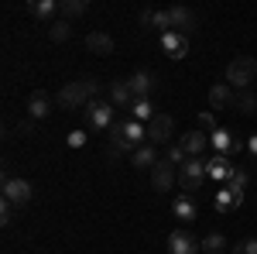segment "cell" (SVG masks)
<instances>
[{
	"label": "cell",
	"mask_w": 257,
	"mask_h": 254,
	"mask_svg": "<svg viewBox=\"0 0 257 254\" xmlns=\"http://www.w3.org/2000/svg\"><path fill=\"white\" fill-rule=\"evenodd\" d=\"M96 90H99V82L93 76L76 79V82H65V86L59 90L55 103H59V107H65V110H79V107H89V103H93Z\"/></svg>",
	"instance_id": "obj_1"
},
{
	"label": "cell",
	"mask_w": 257,
	"mask_h": 254,
	"mask_svg": "<svg viewBox=\"0 0 257 254\" xmlns=\"http://www.w3.org/2000/svg\"><path fill=\"white\" fill-rule=\"evenodd\" d=\"M257 76V59H250V55H240V59H233L230 65H226V82L233 86V90H247L250 82H254Z\"/></svg>",
	"instance_id": "obj_2"
},
{
	"label": "cell",
	"mask_w": 257,
	"mask_h": 254,
	"mask_svg": "<svg viewBox=\"0 0 257 254\" xmlns=\"http://www.w3.org/2000/svg\"><path fill=\"white\" fill-rule=\"evenodd\" d=\"M172 134H175V120L168 117V114H155V120L148 124V144L168 148L172 144Z\"/></svg>",
	"instance_id": "obj_3"
},
{
	"label": "cell",
	"mask_w": 257,
	"mask_h": 254,
	"mask_svg": "<svg viewBox=\"0 0 257 254\" xmlns=\"http://www.w3.org/2000/svg\"><path fill=\"white\" fill-rule=\"evenodd\" d=\"M206 179H209L206 176V158H189L182 165V189L185 193H199Z\"/></svg>",
	"instance_id": "obj_4"
},
{
	"label": "cell",
	"mask_w": 257,
	"mask_h": 254,
	"mask_svg": "<svg viewBox=\"0 0 257 254\" xmlns=\"http://www.w3.org/2000/svg\"><path fill=\"white\" fill-rule=\"evenodd\" d=\"M31 196H35V189H31V182L28 179H4V199L7 203H14V206H24V203H31Z\"/></svg>",
	"instance_id": "obj_5"
},
{
	"label": "cell",
	"mask_w": 257,
	"mask_h": 254,
	"mask_svg": "<svg viewBox=\"0 0 257 254\" xmlns=\"http://www.w3.org/2000/svg\"><path fill=\"white\" fill-rule=\"evenodd\" d=\"M86 117H89V124H93L96 131H110V127H113V103L93 100V103L86 107Z\"/></svg>",
	"instance_id": "obj_6"
},
{
	"label": "cell",
	"mask_w": 257,
	"mask_h": 254,
	"mask_svg": "<svg viewBox=\"0 0 257 254\" xmlns=\"http://www.w3.org/2000/svg\"><path fill=\"white\" fill-rule=\"evenodd\" d=\"M168 251L172 254H199L202 244H199L189 230H172V234H168Z\"/></svg>",
	"instance_id": "obj_7"
},
{
	"label": "cell",
	"mask_w": 257,
	"mask_h": 254,
	"mask_svg": "<svg viewBox=\"0 0 257 254\" xmlns=\"http://www.w3.org/2000/svg\"><path fill=\"white\" fill-rule=\"evenodd\" d=\"M233 172H237V165L230 161V155H213L206 161V176L213 179V182H230Z\"/></svg>",
	"instance_id": "obj_8"
},
{
	"label": "cell",
	"mask_w": 257,
	"mask_h": 254,
	"mask_svg": "<svg viewBox=\"0 0 257 254\" xmlns=\"http://www.w3.org/2000/svg\"><path fill=\"white\" fill-rule=\"evenodd\" d=\"M209 144H213V151L216 155H230V151H240V137H233V131L230 127H216L213 134H209Z\"/></svg>",
	"instance_id": "obj_9"
},
{
	"label": "cell",
	"mask_w": 257,
	"mask_h": 254,
	"mask_svg": "<svg viewBox=\"0 0 257 254\" xmlns=\"http://www.w3.org/2000/svg\"><path fill=\"white\" fill-rule=\"evenodd\" d=\"M161 48H165L168 59H185V55H189V35L165 31V35H161Z\"/></svg>",
	"instance_id": "obj_10"
},
{
	"label": "cell",
	"mask_w": 257,
	"mask_h": 254,
	"mask_svg": "<svg viewBox=\"0 0 257 254\" xmlns=\"http://www.w3.org/2000/svg\"><path fill=\"white\" fill-rule=\"evenodd\" d=\"M155 86H158V79L151 76L148 69H141V72H134V76H131V93H134V100H151Z\"/></svg>",
	"instance_id": "obj_11"
},
{
	"label": "cell",
	"mask_w": 257,
	"mask_h": 254,
	"mask_svg": "<svg viewBox=\"0 0 257 254\" xmlns=\"http://www.w3.org/2000/svg\"><path fill=\"white\" fill-rule=\"evenodd\" d=\"M168 14H172V31H178V35H189V31L196 28V14H192L189 7H182V4L168 7Z\"/></svg>",
	"instance_id": "obj_12"
},
{
	"label": "cell",
	"mask_w": 257,
	"mask_h": 254,
	"mask_svg": "<svg viewBox=\"0 0 257 254\" xmlns=\"http://www.w3.org/2000/svg\"><path fill=\"white\" fill-rule=\"evenodd\" d=\"M233 86L230 82H213V90H209V103H213V110H226V107H233Z\"/></svg>",
	"instance_id": "obj_13"
},
{
	"label": "cell",
	"mask_w": 257,
	"mask_h": 254,
	"mask_svg": "<svg viewBox=\"0 0 257 254\" xmlns=\"http://www.w3.org/2000/svg\"><path fill=\"white\" fill-rule=\"evenodd\" d=\"M172 168H175V165H168L165 158L151 168V186H155L158 193H168V189H172V182H175V172H172Z\"/></svg>",
	"instance_id": "obj_14"
},
{
	"label": "cell",
	"mask_w": 257,
	"mask_h": 254,
	"mask_svg": "<svg viewBox=\"0 0 257 254\" xmlns=\"http://www.w3.org/2000/svg\"><path fill=\"white\" fill-rule=\"evenodd\" d=\"M182 148H185L189 158H202V151L209 148V134L206 131H189V134L182 137Z\"/></svg>",
	"instance_id": "obj_15"
},
{
	"label": "cell",
	"mask_w": 257,
	"mask_h": 254,
	"mask_svg": "<svg viewBox=\"0 0 257 254\" xmlns=\"http://www.w3.org/2000/svg\"><path fill=\"white\" fill-rule=\"evenodd\" d=\"M123 137H127V144H131V148H134V151H138L141 144H144V141H148V124H141V120H123Z\"/></svg>",
	"instance_id": "obj_16"
},
{
	"label": "cell",
	"mask_w": 257,
	"mask_h": 254,
	"mask_svg": "<svg viewBox=\"0 0 257 254\" xmlns=\"http://www.w3.org/2000/svg\"><path fill=\"white\" fill-rule=\"evenodd\" d=\"M86 48H89L93 55H110V52H113V38H110L106 31H89V35H86Z\"/></svg>",
	"instance_id": "obj_17"
},
{
	"label": "cell",
	"mask_w": 257,
	"mask_h": 254,
	"mask_svg": "<svg viewBox=\"0 0 257 254\" xmlns=\"http://www.w3.org/2000/svg\"><path fill=\"white\" fill-rule=\"evenodd\" d=\"M110 103H113V107H131V103H134L131 79H117V82H110Z\"/></svg>",
	"instance_id": "obj_18"
},
{
	"label": "cell",
	"mask_w": 257,
	"mask_h": 254,
	"mask_svg": "<svg viewBox=\"0 0 257 254\" xmlns=\"http://www.w3.org/2000/svg\"><path fill=\"white\" fill-rule=\"evenodd\" d=\"M158 161L161 158H158V148H155V144H141L138 151L131 155V165H134V168H155Z\"/></svg>",
	"instance_id": "obj_19"
},
{
	"label": "cell",
	"mask_w": 257,
	"mask_h": 254,
	"mask_svg": "<svg viewBox=\"0 0 257 254\" xmlns=\"http://www.w3.org/2000/svg\"><path fill=\"white\" fill-rule=\"evenodd\" d=\"M52 114V100H48V93H31L28 97V117L31 120H41Z\"/></svg>",
	"instance_id": "obj_20"
},
{
	"label": "cell",
	"mask_w": 257,
	"mask_h": 254,
	"mask_svg": "<svg viewBox=\"0 0 257 254\" xmlns=\"http://www.w3.org/2000/svg\"><path fill=\"white\" fill-rule=\"evenodd\" d=\"M172 213L178 216V220H185V223H192L196 220V203H192V196H178L175 203H172Z\"/></svg>",
	"instance_id": "obj_21"
},
{
	"label": "cell",
	"mask_w": 257,
	"mask_h": 254,
	"mask_svg": "<svg viewBox=\"0 0 257 254\" xmlns=\"http://www.w3.org/2000/svg\"><path fill=\"white\" fill-rule=\"evenodd\" d=\"M28 11H31L35 18H41V21H52L55 14H59V4H55V0H31Z\"/></svg>",
	"instance_id": "obj_22"
},
{
	"label": "cell",
	"mask_w": 257,
	"mask_h": 254,
	"mask_svg": "<svg viewBox=\"0 0 257 254\" xmlns=\"http://www.w3.org/2000/svg\"><path fill=\"white\" fill-rule=\"evenodd\" d=\"M131 117L141 120V124H151L155 120V103L151 100H134L131 103Z\"/></svg>",
	"instance_id": "obj_23"
},
{
	"label": "cell",
	"mask_w": 257,
	"mask_h": 254,
	"mask_svg": "<svg viewBox=\"0 0 257 254\" xmlns=\"http://www.w3.org/2000/svg\"><path fill=\"white\" fill-rule=\"evenodd\" d=\"M247 182H250V176H247L243 168H237V172L230 176V182H226V189L237 196V203H243V189H247Z\"/></svg>",
	"instance_id": "obj_24"
},
{
	"label": "cell",
	"mask_w": 257,
	"mask_h": 254,
	"mask_svg": "<svg viewBox=\"0 0 257 254\" xmlns=\"http://www.w3.org/2000/svg\"><path fill=\"white\" fill-rule=\"evenodd\" d=\"M69 35H72V24H69V21L65 18H59V21H52V24H48V38L52 41H69Z\"/></svg>",
	"instance_id": "obj_25"
},
{
	"label": "cell",
	"mask_w": 257,
	"mask_h": 254,
	"mask_svg": "<svg viewBox=\"0 0 257 254\" xmlns=\"http://www.w3.org/2000/svg\"><path fill=\"white\" fill-rule=\"evenodd\" d=\"M199 244H202V254H223L226 251V237L223 234H209V237H202Z\"/></svg>",
	"instance_id": "obj_26"
},
{
	"label": "cell",
	"mask_w": 257,
	"mask_h": 254,
	"mask_svg": "<svg viewBox=\"0 0 257 254\" xmlns=\"http://www.w3.org/2000/svg\"><path fill=\"white\" fill-rule=\"evenodd\" d=\"M233 110H240V114H254V110H257V97H254V93H247V90H240L237 100H233Z\"/></svg>",
	"instance_id": "obj_27"
},
{
	"label": "cell",
	"mask_w": 257,
	"mask_h": 254,
	"mask_svg": "<svg viewBox=\"0 0 257 254\" xmlns=\"http://www.w3.org/2000/svg\"><path fill=\"white\" fill-rule=\"evenodd\" d=\"M59 14L65 21H69V18H79V14H86V0H65V4H59Z\"/></svg>",
	"instance_id": "obj_28"
},
{
	"label": "cell",
	"mask_w": 257,
	"mask_h": 254,
	"mask_svg": "<svg viewBox=\"0 0 257 254\" xmlns=\"http://www.w3.org/2000/svg\"><path fill=\"white\" fill-rule=\"evenodd\" d=\"M233 206H240V203H237V196H233L230 189H226V186H223V189L216 193V210H219V213H230Z\"/></svg>",
	"instance_id": "obj_29"
},
{
	"label": "cell",
	"mask_w": 257,
	"mask_h": 254,
	"mask_svg": "<svg viewBox=\"0 0 257 254\" xmlns=\"http://www.w3.org/2000/svg\"><path fill=\"white\" fill-rule=\"evenodd\" d=\"M165 161H168V165H185L189 155H185L182 144H168V148H165Z\"/></svg>",
	"instance_id": "obj_30"
},
{
	"label": "cell",
	"mask_w": 257,
	"mask_h": 254,
	"mask_svg": "<svg viewBox=\"0 0 257 254\" xmlns=\"http://www.w3.org/2000/svg\"><path fill=\"white\" fill-rule=\"evenodd\" d=\"M151 28H158L161 35H165V31H172V14H168V11H155V21H151Z\"/></svg>",
	"instance_id": "obj_31"
},
{
	"label": "cell",
	"mask_w": 257,
	"mask_h": 254,
	"mask_svg": "<svg viewBox=\"0 0 257 254\" xmlns=\"http://www.w3.org/2000/svg\"><path fill=\"white\" fill-rule=\"evenodd\" d=\"M11 220H14V203H7V199H4V203H0V223L7 227Z\"/></svg>",
	"instance_id": "obj_32"
},
{
	"label": "cell",
	"mask_w": 257,
	"mask_h": 254,
	"mask_svg": "<svg viewBox=\"0 0 257 254\" xmlns=\"http://www.w3.org/2000/svg\"><path fill=\"white\" fill-rule=\"evenodd\" d=\"M65 144H69V148H82V144H86V131H72V134L65 137Z\"/></svg>",
	"instance_id": "obj_33"
},
{
	"label": "cell",
	"mask_w": 257,
	"mask_h": 254,
	"mask_svg": "<svg viewBox=\"0 0 257 254\" xmlns=\"http://www.w3.org/2000/svg\"><path fill=\"white\" fill-rule=\"evenodd\" d=\"M199 124H202V127H206L209 134H213V131L219 127V124H216V114H199Z\"/></svg>",
	"instance_id": "obj_34"
},
{
	"label": "cell",
	"mask_w": 257,
	"mask_h": 254,
	"mask_svg": "<svg viewBox=\"0 0 257 254\" xmlns=\"http://www.w3.org/2000/svg\"><path fill=\"white\" fill-rule=\"evenodd\" d=\"M233 254H257V240L250 237V240H243V244H237V247H233Z\"/></svg>",
	"instance_id": "obj_35"
},
{
	"label": "cell",
	"mask_w": 257,
	"mask_h": 254,
	"mask_svg": "<svg viewBox=\"0 0 257 254\" xmlns=\"http://www.w3.org/2000/svg\"><path fill=\"white\" fill-rule=\"evenodd\" d=\"M18 134L21 137H31V134H35V120H21V124H18Z\"/></svg>",
	"instance_id": "obj_36"
},
{
	"label": "cell",
	"mask_w": 257,
	"mask_h": 254,
	"mask_svg": "<svg viewBox=\"0 0 257 254\" xmlns=\"http://www.w3.org/2000/svg\"><path fill=\"white\" fill-rule=\"evenodd\" d=\"M247 151H250V155L257 158V134H250V137H247Z\"/></svg>",
	"instance_id": "obj_37"
}]
</instances>
